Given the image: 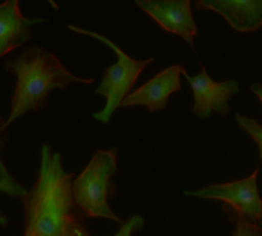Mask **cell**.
Returning <instances> with one entry per match:
<instances>
[{"mask_svg":"<svg viewBox=\"0 0 262 236\" xmlns=\"http://www.w3.org/2000/svg\"><path fill=\"white\" fill-rule=\"evenodd\" d=\"M74 177L66 172L61 154L41 146L38 175L23 201V236H75L84 224L72 190Z\"/></svg>","mask_w":262,"mask_h":236,"instance_id":"6da1fadb","label":"cell"},{"mask_svg":"<svg viewBox=\"0 0 262 236\" xmlns=\"http://www.w3.org/2000/svg\"><path fill=\"white\" fill-rule=\"evenodd\" d=\"M5 69L17 77L9 115L5 120L6 127L28 112L45 109L54 89L64 91L71 83H94V78L74 75L55 54L41 46H31L18 57L8 60Z\"/></svg>","mask_w":262,"mask_h":236,"instance_id":"7a4b0ae2","label":"cell"},{"mask_svg":"<svg viewBox=\"0 0 262 236\" xmlns=\"http://www.w3.org/2000/svg\"><path fill=\"white\" fill-rule=\"evenodd\" d=\"M118 151L103 149L97 151L88 166L74 180L72 190L75 203L84 218L91 220H109L124 223L111 207L109 200L115 194L114 175L117 174Z\"/></svg>","mask_w":262,"mask_h":236,"instance_id":"3957f363","label":"cell"},{"mask_svg":"<svg viewBox=\"0 0 262 236\" xmlns=\"http://www.w3.org/2000/svg\"><path fill=\"white\" fill-rule=\"evenodd\" d=\"M68 29L72 31L74 34L86 35V37L101 41L109 49H112L117 55V61L104 71L101 81H100L98 88L95 89L97 95H103L106 98V104L101 111L95 112L92 117H94V120H97L103 124H107L111 121L114 112L121 106L123 100L132 92V88L135 86L141 72L150 63H154V58H144V60L132 58L120 46H117L111 38H107L106 35H103L100 32H94L91 29H86L81 26H74V25H68Z\"/></svg>","mask_w":262,"mask_h":236,"instance_id":"277c9868","label":"cell"},{"mask_svg":"<svg viewBox=\"0 0 262 236\" xmlns=\"http://www.w3.org/2000/svg\"><path fill=\"white\" fill-rule=\"evenodd\" d=\"M258 174H259V167L244 180L210 184L198 190H189L186 194L189 197H195L201 200L223 201L232 207V210L238 215V220L261 224L262 198L258 189Z\"/></svg>","mask_w":262,"mask_h":236,"instance_id":"5b68a950","label":"cell"},{"mask_svg":"<svg viewBox=\"0 0 262 236\" xmlns=\"http://www.w3.org/2000/svg\"><path fill=\"white\" fill-rule=\"evenodd\" d=\"M183 77L187 80L193 92L192 112L200 118H207L213 112L227 115L230 112L229 100L241 91L239 83L236 80H227V81L212 80L203 63H201V72L198 75H189L187 71L184 69Z\"/></svg>","mask_w":262,"mask_h":236,"instance_id":"8992f818","label":"cell"},{"mask_svg":"<svg viewBox=\"0 0 262 236\" xmlns=\"http://www.w3.org/2000/svg\"><path fill=\"white\" fill-rule=\"evenodd\" d=\"M137 6L157 22L161 29L181 37L195 48L198 26L189 0H138Z\"/></svg>","mask_w":262,"mask_h":236,"instance_id":"52a82bcc","label":"cell"},{"mask_svg":"<svg viewBox=\"0 0 262 236\" xmlns=\"http://www.w3.org/2000/svg\"><path fill=\"white\" fill-rule=\"evenodd\" d=\"M184 66L172 65L164 71L154 75L149 81L132 91L121 103L120 108L144 106L150 114L164 111L169 104V97L181 91V77Z\"/></svg>","mask_w":262,"mask_h":236,"instance_id":"ba28073f","label":"cell"},{"mask_svg":"<svg viewBox=\"0 0 262 236\" xmlns=\"http://www.w3.org/2000/svg\"><path fill=\"white\" fill-rule=\"evenodd\" d=\"M196 8L220 14L239 32H253L262 28V0H200Z\"/></svg>","mask_w":262,"mask_h":236,"instance_id":"9c48e42d","label":"cell"},{"mask_svg":"<svg viewBox=\"0 0 262 236\" xmlns=\"http://www.w3.org/2000/svg\"><path fill=\"white\" fill-rule=\"evenodd\" d=\"M41 22L46 18L23 15L18 0L0 3V58L25 45L31 38V28Z\"/></svg>","mask_w":262,"mask_h":236,"instance_id":"30bf717a","label":"cell"},{"mask_svg":"<svg viewBox=\"0 0 262 236\" xmlns=\"http://www.w3.org/2000/svg\"><path fill=\"white\" fill-rule=\"evenodd\" d=\"M6 124L5 118L0 115V195L9 197V198H18L23 200L28 194L25 186L15 180L9 167L6 166L3 160V149L6 146ZM8 226V217L0 210V229Z\"/></svg>","mask_w":262,"mask_h":236,"instance_id":"8fae6325","label":"cell"},{"mask_svg":"<svg viewBox=\"0 0 262 236\" xmlns=\"http://www.w3.org/2000/svg\"><path fill=\"white\" fill-rule=\"evenodd\" d=\"M144 226V218L140 217V215H132L127 221H124L121 226H120V230L115 233L114 236H134L135 232H138L140 229H143ZM75 236H91L89 235V230L86 229V226L80 227L77 230Z\"/></svg>","mask_w":262,"mask_h":236,"instance_id":"7c38bea8","label":"cell"},{"mask_svg":"<svg viewBox=\"0 0 262 236\" xmlns=\"http://www.w3.org/2000/svg\"><path fill=\"white\" fill-rule=\"evenodd\" d=\"M236 121H238L239 127L243 131H246L252 137V140H255V143L258 144V147H259V160L262 161V124H259L256 120H253L250 117H246V115H241V114L236 115Z\"/></svg>","mask_w":262,"mask_h":236,"instance_id":"4fadbf2b","label":"cell"},{"mask_svg":"<svg viewBox=\"0 0 262 236\" xmlns=\"http://www.w3.org/2000/svg\"><path fill=\"white\" fill-rule=\"evenodd\" d=\"M233 236H262V226L244 220H238Z\"/></svg>","mask_w":262,"mask_h":236,"instance_id":"5bb4252c","label":"cell"},{"mask_svg":"<svg viewBox=\"0 0 262 236\" xmlns=\"http://www.w3.org/2000/svg\"><path fill=\"white\" fill-rule=\"evenodd\" d=\"M250 89H252V92L259 98V101H261L262 104V84H259V83H253V84L250 86Z\"/></svg>","mask_w":262,"mask_h":236,"instance_id":"9a60e30c","label":"cell"}]
</instances>
